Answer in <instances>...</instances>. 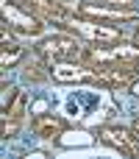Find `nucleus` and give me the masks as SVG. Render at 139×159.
Returning a JSON list of instances; mask_svg holds the SVG:
<instances>
[{
	"mask_svg": "<svg viewBox=\"0 0 139 159\" xmlns=\"http://www.w3.org/2000/svg\"><path fill=\"white\" fill-rule=\"evenodd\" d=\"M17 95H20V89H17V87L3 84V101H0V109H3V112H8V106L17 101Z\"/></svg>",
	"mask_w": 139,
	"mask_h": 159,
	"instance_id": "obj_13",
	"label": "nucleus"
},
{
	"mask_svg": "<svg viewBox=\"0 0 139 159\" xmlns=\"http://www.w3.org/2000/svg\"><path fill=\"white\" fill-rule=\"evenodd\" d=\"M75 14L89 17V20H100V22H123V20H139L137 8H114V6H103V3H78Z\"/></svg>",
	"mask_w": 139,
	"mask_h": 159,
	"instance_id": "obj_6",
	"label": "nucleus"
},
{
	"mask_svg": "<svg viewBox=\"0 0 139 159\" xmlns=\"http://www.w3.org/2000/svg\"><path fill=\"white\" fill-rule=\"evenodd\" d=\"M45 75H50V73H39V64H28V67H25V78H33V81H42Z\"/></svg>",
	"mask_w": 139,
	"mask_h": 159,
	"instance_id": "obj_15",
	"label": "nucleus"
},
{
	"mask_svg": "<svg viewBox=\"0 0 139 159\" xmlns=\"http://www.w3.org/2000/svg\"><path fill=\"white\" fill-rule=\"evenodd\" d=\"M81 42L72 39V36H47L36 45V56L45 59L47 64L50 61H59V59H72V56H81Z\"/></svg>",
	"mask_w": 139,
	"mask_h": 159,
	"instance_id": "obj_3",
	"label": "nucleus"
},
{
	"mask_svg": "<svg viewBox=\"0 0 139 159\" xmlns=\"http://www.w3.org/2000/svg\"><path fill=\"white\" fill-rule=\"evenodd\" d=\"M31 129H33L36 137H42V140H53V137H59V134L67 129V123H64L59 115H36V117L31 120Z\"/></svg>",
	"mask_w": 139,
	"mask_h": 159,
	"instance_id": "obj_10",
	"label": "nucleus"
},
{
	"mask_svg": "<svg viewBox=\"0 0 139 159\" xmlns=\"http://www.w3.org/2000/svg\"><path fill=\"white\" fill-rule=\"evenodd\" d=\"M20 6L25 11H31L33 17H39L42 22L45 20H56V22H64L70 17V11L64 8V3H56V0H20Z\"/></svg>",
	"mask_w": 139,
	"mask_h": 159,
	"instance_id": "obj_9",
	"label": "nucleus"
},
{
	"mask_svg": "<svg viewBox=\"0 0 139 159\" xmlns=\"http://www.w3.org/2000/svg\"><path fill=\"white\" fill-rule=\"evenodd\" d=\"M134 129H137V131H139V120H137V123H134Z\"/></svg>",
	"mask_w": 139,
	"mask_h": 159,
	"instance_id": "obj_19",
	"label": "nucleus"
},
{
	"mask_svg": "<svg viewBox=\"0 0 139 159\" xmlns=\"http://www.w3.org/2000/svg\"><path fill=\"white\" fill-rule=\"evenodd\" d=\"M17 131H20V120L3 117V137H6V140H8V137H17Z\"/></svg>",
	"mask_w": 139,
	"mask_h": 159,
	"instance_id": "obj_14",
	"label": "nucleus"
},
{
	"mask_svg": "<svg viewBox=\"0 0 139 159\" xmlns=\"http://www.w3.org/2000/svg\"><path fill=\"white\" fill-rule=\"evenodd\" d=\"M92 70H95V81L103 84V87H111V89L131 84L134 75H139L137 73V61H134V64H95Z\"/></svg>",
	"mask_w": 139,
	"mask_h": 159,
	"instance_id": "obj_7",
	"label": "nucleus"
},
{
	"mask_svg": "<svg viewBox=\"0 0 139 159\" xmlns=\"http://www.w3.org/2000/svg\"><path fill=\"white\" fill-rule=\"evenodd\" d=\"M137 73H139V61H137Z\"/></svg>",
	"mask_w": 139,
	"mask_h": 159,
	"instance_id": "obj_20",
	"label": "nucleus"
},
{
	"mask_svg": "<svg viewBox=\"0 0 139 159\" xmlns=\"http://www.w3.org/2000/svg\"><path fill=\"white\" fill-rule=\"evenodd\" d=\"M134 42H137V45H139V31H137V36H134Z\"/></svg>",
	"mask_w": 139,
	"mask_h": 159,
	"instance_id": "obj_18",
	"label": "nucleus"
},
{
	"mask_svg": "<svg viewBox=\"0 0 139 159\" xmlns=\"http://www.w3.org/2000/svg\"><path fill=\"white\" fill-rule=\"evenodd\" d=\"M25 106H28V98H25V92H20V95H17V101L8 106V112H3V117H11V120H22V115H25Z\"/></svg>",
	"mask_w": 139,
	"mask_h": 159,
	"instance_id": "obj_12",
	"label": "nucleus"
},
{
	"mask_svg": "<svg viewBox=\"0 0 139 159\" xmlns=\"http://www.w3.org/2000/svg\"><path fill=\"white\" fill-rule=\"evenodd\" d=\"M67 28H72L78 36L89 39V42H98V45H117L123 42V28L120 25H106L100 20H89V17H81V14H70L64 20Z\"/></svg>",
	"mask_w": 139,
	"mask_h": 159,
	"instance_id": "obj_1",
	"label": "nucleus"
},
{
	"mask_svg": "<svg viewBox=\"0 0 139 159\" xmlns=\"http://www.w3.org/2000/svg\"><path fill=\"white\" fill-rule=\"evenodd\" d=\"M81 56L86 61H92V64H134V61H139V45H123V42H117L109 50L106 48H98V50L84 48Z\"/></svg>",
	"mask_w": 139,
	"mask_h": 159,
	"instance_id": "obj_2",
	"label": "nucleus"
},
{
	"mask_svg": "<svg viewBox=\"0 0 139 159\" xmlns=\"http://www.w3.org/2000/svg\"><path fill=\"white\" fill-rule=\"evenodd\" d=\"M98 137L103 143H109L111 148H117L125 157H139V131L137 129H125V126H103L98 131Z\"/></svg>",
	"mask_w": 139,
	"mask_h": 159,
	"instance_id": "obj_4",
	"label": "nucleus"
},
{
	"mask_svg": "<svg viewBox=\"0 0 139 159\" xmlns=\"http://www.w3.org/2000/svg\"><path fill=\"white\" fill-rule=\"evenodd\" d=\"M3 22H6L11 31L22 34V36H36V34L45 31L42 20L33 17L31 11H25L22 6H8V3H3Z\"/></svg>",
	"mask_w": 139,
	"mask_h": 159,
	"instance_id": "obj_5",
	"label": "nucleus"
},
{
	"mask_svg": "<svg viewBox=\"0 0 139 159\" xmlns=\"http://www.w3.org/2000/svg\"><path fill=\"white\" fill-rule=\"evenodd\" d=\"M50 78L61 81V84H72V81H95V70L86 67V64H75V61H67V59H59V61H50L47 67Z\"/></svg>",
	"mask_w": 139,
	"mask_h": 159,
	"instance_id": "obj_8",
	"label": "nucleus"
},
{
	"mask_svg": "<svg viewBox=\"0 0 139 159\" xmlns=\"http://www.w3.org/2000/svg\"><path fill=\"white\" fill-rule=\"evenodd\" d=\"M131 95H137V98H139V81H137V84H131Z\"/></svg>",
	"mask_w": 139,
	"mask_h": 159,
	"instance_id": "obj_17",
	"label": "nucleus"
},
{
	"mask_svg": "<svg viewBox=\"0 0 139 159\" xmlns=\"http://www.w3.org/2000/svg\"><path fill=\"white\" fill-rule=\"evenodd\" d=\"M103 6H114V8H134V0H98Z\"/></svg>",
	"mask_w": 139,
	"mask_h": 159,
	"instance_id": "obj_16",
	"label": "nucleus"
},
{
	"mask_svg": "<svg viewBox=\"0 0 139 159\" xmlns=\"http://www.w3.org/2000/svg\"><path fill=\"white\" fill-rule=\"evenodd\" d=\"M22 56H25V53H22V48H14V45H11V48H3V53H0V67H3V70H8V67L20 64V61H22Z\"/></svg>",
	"mask_w": 139,
	"mask_h": 159,
	"instance_id": "obj_11",
	"label": "nucleus"
}]
</instances>
